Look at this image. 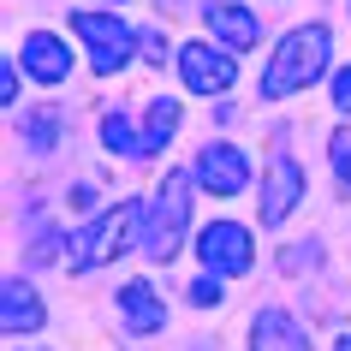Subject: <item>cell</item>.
Masks as SVG:
<instances>
[{"label":"cell","instance_id":"21","mask_svg":"<svg viewBox=\"0 0 351 351\" xmlns=\"http://www.w3.org/2000/svg\"><path fill=\"white\" fill-rule=\"evenodd\" d=\"M12 95H19V72L6 66V72H0V101H12Z\"/></svg>","mask_w":351,"mask_h":351},{"label":"cell","instance_id":"4","mask_svg":"<svg viewBox=\"0 0 351 351\" xmlns=\"http://www.w3.org/2000/svg\"><path fill=\"white\" fill-rule=\"evenodd\" d=\"M72 30L90 42V66L101 77H113L131 60V42H143V36H131V24L113 19V12H72Z\"/></svg>","mask_w":351,"mask_h":351},{"label":"cell","instance_id":"7","mask_svg":"<svg viewBox=\"0 0 351 351\" xmlns=\"http://www.w3.org/2000/svg\"><path fill=\"white\" fill-rule=\"evenodd\" d=\"M298 197H304V167H298L292 155H274V167H268V191H262V221L280 226L298 208Z\"/></svg>","mask_w":351,"mask_h":351},{"label":"cell","instance_id":"3","mask_svg":"<svg viewBox=\"0 0 351 351\" xmlns=\"http://www.w3.org/2000/svg\"><path fill=\"white\" fill-rule=\"evenodd\" d=\"M185 221H191V185H185V173H167L155 203H149V221H143V256L173 262L179 239H185Z\"/></svg>","mask_w":351,"mask_h":351},{"label":"cell","instance_id":"6","mask_svg":"<svg viewBox=\"0 0 351 351\" xmlns=\"http://www.w3.org/2000/svg\"><path fill=\"white\" fill-rule=\"evenodd\" d=\"M197 250H203V262L215 268V274H244L250 262H256V250H250V232H244L239 221H215L197 239Z\"/></svg>","mask_w":351,"mask_h":351},{"label":"cell","instance_id":"8","mask_svg":"<svg viewBox=\"0 0 351 351\" xmlns=\"http://www.w3.org/2000/svg\"><path fill=\"white\" fill-rule=\"evenodd\" d=\"M197 179H203V191H215V197H239L244 179H250V167H244V155L232 143H208L203 161H197Z\"/></svg>","mask_w":351,"mask_h":351},{"label":"cell","instance_id":"11","mask_svg":"<svg viewBox=\"0 0 351 351\" xmlns=\"http://www.w3.org/2000/svg\"><path fill=\"white\" fill-rule=\"evenodd\" d=\"M119 310H125V333H161V322H167V310H161V298H155L149 280H125Z\"/></svg>","mask_w":351,"mask_h":351},{"label":"cell","instance_id":"15","mask_svg":"<svg viewBox=\"0 0 351 351\" xmlns=\"http://www.w3.org/2000/svg\"><path fill=\"white\" fill-rule=\"evenodd\" d=\"M101 143H108L113 155H131V161H143V155H149V143L131 131V119H119V113H108V119H101Z\"/></svg>","mask_w":351,"mask_h":351},{"label":"cell","instance_id":"14","mask_svg":"<svg viewBox=\"0 0 351 351\" xmlns=\"http://www.w3.org/2000/svg\"><path fill=\"white\" fill-rule=\"evenodd\" d=\"M173 131H179V101H173V95H155V108H149V125H143L149 155H155V149H161Z\"/></svg>","mask_w":351,"mask_h":351},{"label":"cell","instance_id":"18","mask_svg":"<svg viewBox=\"0 0 351 351\" xmlns=\"http://www.w3.org/2000/svg\"><path fill=\"white\" fill-rule=\"evenodd\" d=\"M333 101H339V113H351V66L333 72Z\"/></svg>","mask_w":351,"mask_h":351},{"label":"cell","instance_id":"1","mask_svg":"<svg viewBox=\"0 0 351 351\" xmlns=\"http://www.w3.org/2000/svg\"><path fill=\"white\" fill-rule=\"evenodd\" d=\"M328 54H333L328 24H304V30H292V36L274 48L268 72H262V95L274 101V95H292V90H304V84H315V77L328 72Z\"/></svg>","mask_w":351,"mask_h":351},{"label":"cell","instance_id":"2","mask_svg":"<svg viewBox=\"0 0 351 351\" xmlns=\"http://www.w3.org/2000/svg\"><path fill=\"white\" fill-rule=\"evenodd\" d=\"M137 239H143V208L137 203H113L95 226H84L72 239V262L77 268H108V262H119Z\"/></svg>","mask_w":351,"mask_h":351},{"label":"cell","instance_id":"9","mask_svg":"<svg viewBox=\"0 0 351 351\" xmlns=\"http://www.w3.org/2000/svg\"><path fill=\"white\" fill-rule=\"evenodd\" d=\"M208 30L221 36V48H232V54H244V48H256V36H262V24H256V12H244L239 0H208Z\"/></svg>","mask_w":351,"mask_h":351},{"label":"cell","instance_id":"13","mask_svg":"<svg viewBox=\"0 0 351 351\" xmlns=\"http://www.w3.org/2000/svg\"><path fill=\"white\" fill-rule=\"evenodd\" d=\"M0 298H6V310H0L6 333H36V328H42V298L30 292L24 280H6V286H0Z\"/></svg>","mask_w":351,"mask_h":351},{"label":"cell","instance_id":"16","mask_svg":"<svg viewBox=\"0 0 351 351\" xmlns=\"http://www.w3.org/2000/svg\"><path fill=\"white\" fill-rule=\"evenodd\" d=\"M328 155H333V167H339V179L351 185V125H339V131L328 137Z\"/></svg>","mask_w":351,"mask_h":351},{"label":"cell","instance_id":"23","mask_svg":"<svg viewBox=\"0 0 351 351\" xmlns=\"http://www.w3.org/2000/svg\"><path fill=\"white\" fill-rule=\"evenodd\" d=\"M339 351H351V333H339Z\"/></svg>","mask_w":351,"mask_h":351},{"label":"cell","instance_id":"17","mask_svg":"<svg viewBox=\"0 0 351 351\" xmlns=\"http://www.w3.org/2000/svg\"><path fill=\"white\" fill-rule=\"evenodd\" d=\"M54 113H36V119H24V143H36V149H54Z\"/></svg>","mask_w":351,"mask_h":351},{"label":"cell","instance_id":"20","mask_svg":"<svg viewBox=\"0 0 351 351\" xmlns=\"http://www.w3.org/2000/svg\"><path fill=\"white\" fill-rule=\"evenodd\" d=\"M215 298H221V286H215V280H197V286H191V304H215Z\"/></svg>","mask_w":351,"mask_h":351},{"label":"cell","instance_id":"22","mask_svg":"<svg viewBox=\"0 0 351 351\" xmlns=\"http://www.w3.org/2000/svg\"><path fill=\"white\" fill-rule=\"evenodd\" d=\"M161 6H167V12H179V6H191V0H161Z\"/></svg>","mask_w":351,"mask_h":351},{"label":"cell","instance_id":"12","mask_svg":"<svg viewBox=\"0 0 351 351\" xmlns=\"http://www.w3.org/2000/svg\"><path fill=\"white\" fill-rule=\"evenodd\" d=\"M250 351H310V333L298 328L286 310H262L256 333H250Z\"/></svg>","mask_w":351,"mask_h":351},{"label":"cell","instance_id":"5","mask_svg":"<svg viewBox=\"0 0 351 351\" xmlns=\"http://www.w3.org/2000/svg\"><path fill=\"white\" fill-rule=\"evenodd\" d=\"M179 77H185L191 95H226L232 77H239V66H232V54L208 48V42H185L179 48Z\"/></svg>","mask_w":351,"mask_h":351},{"label":"cell","instance_id":"10","mask_svg":"<svg viewBox=\"0 0 351 351\" xmlns=\"http://www.w3.org/2000/svg\"><path fill=\"white\" fill-rule=\"evenodd\" d=\"M19 60H24V72L36 77V84H60V77L72 72V54H66V48H60V36H48V30L24 36Z\"/></svg>","mask_w":351,"mask_h":351},{"label":"cell","instance_id":"19","mask_svg":"<svg viewBox=\"0 0 351 351\" xmlns=\"http://www.w3.org/2000/svg\"><path fill=\"white\" fill-rule=\"evenodd\" d=\"M143 60H155V66H161V60H167V42L155 36V30H143Z\"/></svg>","mask_w":351,"mask_h":351}]
</instances>
